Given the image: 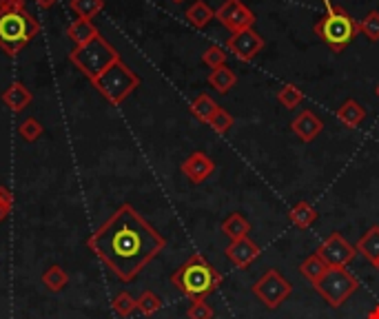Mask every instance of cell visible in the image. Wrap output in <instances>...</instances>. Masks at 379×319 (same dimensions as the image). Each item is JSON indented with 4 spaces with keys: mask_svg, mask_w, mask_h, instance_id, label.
<instances>
[{
    "mask_svg": "<svg viewBox=\"0 0 379 319\" xmlns=\"http://www.w3.org/2000/svg\"><path fill=\"white\" fill-rule=\"evenodd\" d=\"M67 34H69V38L75 43V45H87V43H91L94 38H98L100 36V31H98V27L91 22V20H82V18H78V20H73L71 24H69V29H67Z\"/></svg>",
    "mask_w": 379,
    "mask_h": 319,
    "instance_id": "21",
    "label": "cell"
},
{
    "mask_svg": "<svg viewBox=\"0 0 379 319\" xmlns=\"http://www.w3.org/2000/svg\"><path fill=\"white\" fill-rule=\"evenodd\" d=\"M313 288L320 292L322 299L331 306V309H339V306H344V302H348L352 292L359 288V282L348 269L331 266V269H326V273L313 284Z\"/></svg>",
    "mask_w": 379,
    "mask_h": 319,
    "instance_id": "7",
    "label": "cell"
},
{
    "mask_svg": "<svg viewBox=\"0 0 379 319\" xmlns=\"http://www.w3.org/2000/svg\"><path fill=\"white\" fill-rule=\"evenodd\" d=\"M111 309H113V313H116V317L126 319V317L133 315V311H138V299L131 295V292L122 290V292H118L116 297H113Z\"/></svg>",
    "mask_w": 379,
    "mask_h": 319,
    "instance_id": "26",
    "label": "cell"
},
{
    "mask_svg": "<svg viewBox=\"0 0 379 319\" xmlns=\"http://www.w3.org/2000/svg\"><path fill=\"white\" fill-rule=\"evenodd\" d=\"M36 3L40 5L43 9H49V7H54V5L58 3V0H36Z\"/></svg>",
    "mask_w": 379,
    "mask_h": 319,
    "instance_id": "36",
    "label": "cell"
},
{
    "mask_svg": "<svg viewBox=\"0 0 379 319\" xmlns=\"http://www.w3.org/2000/svg\"><path fill=\"white\" fill-rule=\"evenodd\" d=\"M186 20L193 24L195 29H205L207 24L216 18V11L211 9V5L209 3H205V0H195V3L186 9Z\"/></svg>",
    "mask_w": 379,
    "mask_h": 319,
    "instance_id": "22",
    "label": "cell"
},
{
    "mask_svg": "<svg viewBox=\"0 0 379 319\" xmlns=\"http://www.w3.org/2000/svg\"><path fill=\"white\" fill-rule=\"evenodd\" d=\"M224 255L237 269H248L262 255V248L251 237H242V239H233L231 244L224 248Z\"/></svg>",
    "mask_w": 379,
    "mask_h": 319,
    "instance_id": "12",
    "label": "cell"
},
{
    "mask_svg": "<svg viewBox=\"0 0 379 319\" xmlns=\"http://www.w3.org/2000/svg\"><path fill=\"white\" fill-rule=\"evenodd\" d=\"M171 284L191 302L207 299L211 292H216L220 288L222 273L205 258V255L195 253L180 266L178 271H173Z\"/></svg>",
    "mask_w": 379,
    "mask_h": 319,
    "instance_id": "3",
    "label": "cell"
},
{
    "mask_svg": "<svg viewBox=\"0 0 379 319\" xmlns=\"http://www.w3.org/2000/svg\"><path fill=\"white\" fill-rule=\"evenodd\" d=\"M366 319H371V317H366Z\"/></svg>",
    "mask_w": 379,
    "mask_h": 319,
    "instance_id": "40",
    "label": "cell"
},
{
    "mask_svg": "<svg viewBox=\"0 0 379 319\" xmlns=\"http://www.w3.org/2000/svg\"><path fill=\"white\" fill-rule=\"evenodd\" d=\"M87 246L100 262L109 266L113 275H118L122 282H131L162 253L167 239L131 204H122L98 231L91 233Z\"/></svg>",
    "mask_w": 379,
    "mask_h": 319,
    "instance_id": "1",
    "label": "cell"
},
{
    "mask_svg": "<svg viewBox=\"0 0 379 319\" xmlns=\"http://www.w3.org/2000/svg\"><path fill=\"white\" fill-rule=\"evenodd\" d=\"M182 173L188 177V182L193 184H202L207 180V177L213 175V171H216V162H213L205 151H195L191 153L184 162H182Z\"/></svg>",
    "mask_w": 379,
    "mask_h": 319,
    "instance_id": "13",
    "label": "cell"
},
{
    "mask_svg": "<svg viewBox=\"0 0 379 319\" xmlns=\"http://www.w3.org/2000/svg\"><path fill=\"white\" fill-rule=\"evenodd\" d=\"M322 3L326 7V16L315 22L313 31L326 47H331L335 54H342L359 34V22L352 18L346 9L333 5V0H322Z\"/></svg>",
    "mask_w": 379,
    "mask_h": 319,
    "instance_id": "4",
    "label": "cell"
},
{
    "mask_svg": "<svg viewBox=\"0 0 379 319\" xmlns=\"http://www.w3.org/2000/svg\"><path fill=\"white\" fill-rule=\"evenodd\" d=\"M43 131H45V129H43V124L38 122L36 118L22 120L20 126H18V133H20L24 140H27V142H36V140L43 135Z\"/></svg>",
    "mask_w": 379,
    "mask_h": 319,
    "instance_id": "33",
    "label": "cell"
},
{
    "mask_svg": "<svg viewBox=\"0 0 379 319\" xmlns=\"http://www.w3.org/2000/svg\"><path fill=\"white\" fill-rule=\"evenodd\" d=\"M322 129H324V122L315 116L311 109L299 111L295 120L290 122V131H293L302 142H313V140L322 133Z\"/></svg>",
    "mask_w": 379,
    "mask_h": 319,
    "instance_id": "14",
    "label": "cell"
},
{
    "mask_svg": "<svg viewBox=\"0 0 379 319\" xmlns=\"http://www.w3.org/2000/svg\"><path fill=\"white\" fill-rule=\"evenodd\" d=\"M14 207V198H11V191L7 186H0V222H5Z\"/></svg>",
    "mask_w": 379,
    "mask_h": 319,
    "instance_id": "35",
    "label": "cell"
},
{
    "mask_svg": "<svg viewBox=\"0 0 379 319\" xmlns=\"http://www.w3.org/2000/svg\"><path fill=\"white\" fill-rule=\"evenodd\" d=\"M218 102L213 100L209 94H200L193 102H191V113H193V118H198L200 122H211L213 116L218 113Z\"/></svg>",
    "mask_w": 379,
    "mask_h": 319,
    "instance_id": "23",
    "label": "cell"
},
{
    "mask_svg": "<svg viewBox=\"0 0 379 319\" xmlns=\"http://www.w3.org/2000/svg\"><path fill=\"white\" fill-rule=\"evenodd\" d=\"M253 295H255L269 311H277L280 306L290 297L293 292V284L277 271V269H269L264 273L255 284H253Z\"/></svg>",
    "mask_w": 379,
    "mask_h": 319,
    "instance_id": "8",
    "label": "cell"
},
{
    "mask_svg": "<svg viewBox=\"0 0 379 319\" xmlns=\"http://www.w3.org/2000/svg\"><path fill=\"white\" fill-rule=\"evenodd\" d=\"M31 100H34V96H31V91L27 87H24L22 82H14V84H9L7 89H5V94H3V102L5 105L14 111V113H20V111H24L29 105H31Z\"/></svg>",
    "mask_w": 379,
    "mask_h": 319,
    "instance_id": "15",
    "label": "cell"
},
{
    "mask_svg": "<svg viewBox=\"0 0 379 319\" xmlns=\"http://www.w3.org/2000/svg\"><path fill=\"white\" fill-rule=\"evenodd\" d=\"M216 20L224 24L231 34L251 29L255 24V14L242 3V0H224V3L216 9Z\"/></svg>",
    "mask_w": 379,
    "mask_h": 319,
    "instance_id": "10",
    "label": "cell"
},
{
    "mask_svg": "<svg viewBox=\"0 0 379 319\" xmlns=\"http://www.w3.org/2000/svg\"><path fill=\"white\" fill-rule=\"evenodd\" d=\"M357 253L364 255L366 260H369L375 269L379 266V226H371L369 231H366L359 239H357V244H355Z\"/></svg>",
    "mask_w": 379,
    "mask_h": 319,
    "instance_id": "16",
    "label": "cell"
},
{
    "mask_svg": "<svg viewBox=\"0 0 379 319\" xmlns=\"http://www.w3.org/2000/svg\"><path fill=\"white\" fill-rule=\"evenodd\" d=\"M160 309H162V299H160V295H156L154 290H144L142 295L138 297V311H140L142 315L151 317V315H156Z\"/></svg>",
    "mask_w": 379,
    "mask_h": 319,
    "instance_id": "30",
    "label": "cell"
},
{
    "mask_svg": "<svg viewBox=\"0 0 379 319\" xmlns=\"http://www.w3.org/2000/svg\"><path fill=\"white\" fill-rule=\"evenodd\" d=\"M69 60H71L73 65L78 67L91 82H96L100 75H103V73L113 65V62H118V60H122V58H120L118 51L105 40L103 36H98V38H94L91 43L75 47L71 54H69Z\"/></svg>",
    "mask_w": 379,
    "mask_h": 319,
    "instance_id": "5",
    "label": "cell"
},
{
    "mask_svg": "<svg viewBox=\"0 0 379 319\" xmlns=\"http://www.w3.org/2000/svg\"><path fill=\"white\" fill-rule=\"evenodd\" d=\"M302 100H304V94H302V89L295 87V84H284L280 91H277V102H280L284 109L299 107Z\"/></svg>",
    "mask_w": 379,
    "mask_h": 319,
    "instance_id": "28",
    "label": "cell"
},
{
    "mask_svg": "<svg viewBox=\"0 0 379 319\" xmlns=\"http://www.w3.org/2000/svg\"><path fill=\"white\" fill-rule=\"evenodd\" d=\"M43 284L47 290H52V292H60V290H65L67 284H69V275L67 271L62 269V266L58 264H52L49 269L43 273Z\"/></svg>",
    "mask_w": 379,
    "mask_h": 319,
    "instance_id": "24",
    "label": "cell"
},
{
    "mask_svg": "<svg viewBox=\"0 0 379 319\" xmlns=\"http://www.w3.org/2000/svg\"><path fill=\"white\" fill-rule=\"evenodd\" d=\"M375 96H377V98H379V84H377V87H375Z\"/></svg>",
    "mask_w": 379,
    "mask_h": 319,
    "instance_id": "38",
    "label": "cell"
},
{
    "mask_svg": "<svg viewBox=\"0 0 379 319\" xmlns=\"http://www.w3.org/2000/svg\"><path fill=\"white\" fill-rule=\"evenodd\" d=\"M40 31L38 22L22 0H3L0 3V49L7 56H16L22 47H27Z\"/></svg>",
    "mask_w": 379,
    "mask_h": 319,
    "instance_id": "2",
    "label": "cell"
},
{
    "mask_svg": "<svg viewBox=\"0 0 379 319\" xmlns=\"http://www.w3.org/2000/svg\"><path fill=\"white\" fill-rule=\"evenodd\" d=\"M222 231H224V235L229 237L231 242L233 239H242V237H248V233H251V222L244 218L242 213H231L229 218H224V222H222Z\"/></svg>",
    "mask_w": 379,
    "mask_h": 319,
    "instance_id": "20",
    "label": "cell"
},
{
    "mask_svg": "<svg viewBox=\"0 0 379 319\" xmlns=\"http://www.w3.org/2000/svg\"><path fill=\"white\" fill-rule=\"evenodd\" d=\"M369 317H371V319H379V304H377L375 309H373V311L369 313Z\"/></svg>",
    "mask_w": 379,
    "mask_h": 319,
    "instance_id": "37",
    "label": "cell"
},
{
    "mask_svg": "<svg viewBox=\"0 0 379 319\" xmlns=\"http://www.w3.org/2000/svg\"><path fill=\"white\" fill-rule=\"evenodd\" d=\"M211 124V129L216 131V133H220V135H224V133H229L231 131V126H233V116L226 109H218V113L213 116V120L209 122Z\"/></svg>",
    "mask_w": 379,
    "mask_h": 319,
    "instance_id": "34",
    "label": "cell"
},
{
    "mask_svg": "<svg viewBox=\"0 0 379 319\" xmlns=\"http://www.w3.org/2000/svg\"><path fill=\"white\" fill-rule=\"evenodd\" d=\"M94 87L111 102V105H122V102L140 87V78H138L122 60H118L100 75V78L94 82Z\"/></svg>",
    "mask_w": 379,
    "mask_h": 319,
    "instance_id": "6",
    "label": "cell"
},
{
    "mask_svg": "<svg viewBox=\"0 0 379 319\" xmlns=\"http://www.w3.org/2000/svg\"><path fill=\"white\" fill-rule=\"evenodd\" d=\"M209 84L216 89L220 96H226L231 89L237 84V73L231 67H218V69H211L209 73Z\"/></svg>",
    "mask_w": 379,
    "mask_h": 319,
    "instance_id": "19",
    "label": "cell"
},
{
    "mask_svg": "<svg viewBox=\"0 0 379 319\" xmlns=\"http://www.w3.org/2000/svg\"><path fill=\"white\" fill-rule=\"evenodd\" d=\"M359 31L369 38L371 43H377L379 40V11H369L362 22H359Z\"/></svg>",
    "mask_w": 379,
    "mask_h": 319,
    "instance_id": "31",
    "label": "cell"
},
{
    "mask_svg": "<svg viewBox=\"0 0 379 319\" xmlns=\"http://www.w3.org/2000/svg\"><path fill=\"white\" fill-rule=\"evenodd\" d=\"M105 7V0H71V11L82 20H91Z\"/></svg>",
    "mask_w": 379,
    "mask_h": 319,
    "instance_id": "27",
    "label": "cell"
},
{
    "mask_svg": "<svg viewBox=\"0 0 379 319\" xmlns=\"http://www.w3.org/2000/svg\"><path fill=\"white\" fill-rule=\"evenodd\" d=\"M186 317L188 319H216V311H213V306L207 299H195V302H191V306H188Z\"/></svg>",
    "mask_w": 379,
    "mask_h": 319,
    "instance_id": "32",
    "label": "cell"
},
{
    "mask_svg": "<svg viewBox=\"0 0 379 319\" xmlns=\"http://www.w3.org/2000/svg\"><path fill=\"white\" fill-rule=\"evenodd\" d=\"M171 3H184V0H171Z\"/></svg>",
    "mask_w": 379,
    "mask_h": 319,
    "instance_id": "39",
    "label": "cell"
},
{
    "mask_svg": "<svg viewBox=\"0 0 379 319\" xmlns=\"http://www.w3.org/2000/svg\"><path fill=\"white\" fill-rule=\"evenodd\" d=\"M326 269L328 266L324 264V260L320 258L318 253H313V255H309V258L299 264V273H302V277L304 279H309L311 284H315L318 279L326 273Z\"/></svg>",
    "mask_w": 379,
    "mask_h": 319,
    "instance_id": "25",
    "label": "cell"
},
{
    "mask_svg": "<svg viewBox=\"0 0 379 319\" xmlns=\"http://www.w3.org/2000/svg\"><path fill=\"white\" fill-rule=\"evenodd\" d=\"M364 118H366V109L352 98L344 100L342 107L337 109V120L342 122L346 129H357V126L364 122Z\"/></svg>",
    "mask_w": 379,
    "mask_h": 319,
    "instance_id": "17",
    "label": "cell"
},
{
    "mask_svg": "<svg viewBox=\"0 0 379 319\" xmlns=\"http://www.w3.org/2000/svg\"><path fill=\"white\" fill-rule=\"evenodd\" d=\"M324 260V264L331 269V266H339V269H346V266L355 260L357 255V248L355 244H350V242L339 235V233H331L322 244L315 251Z\"/></svg>",
    "mask_w": 379,
    "mask_h": 319,
    "instance_id": "9",
    "label": "cell"
},
{
    "mask_svg": "<svg viewBox=\"0 0 379 319\" xmlns=\"http://www.w3.org/2000/svg\"><path fill=\"white\" fill-rule=\"evenodd\" d=\"M318 218H320L318 209H315L313 204H309V202H297L295 207L288 211V220H290V224L297 226V228H302V231H306V228H311L315 222H318Z\"/></svg>",
    "mask_w": 379,
    "mask_h": 319,
    "instance_id": "18",
    "label": "cell"
},
{
    "mask_svg": "<svg viewBox=\"0 0 379 319\" xmlns=\"http://www.w3.org/2000/svg\"><path fill=\"white\" fill-rule=\"evenodd\" d=\"M226 58H229V54H226L224 47H220V45H211V47L205 49V54H202V62H205L209 69L224 67Z\"/></svg>",
    "mask_w": 379,
    "mask_h": 319,
    "instance_id": "29",
    "label": "cell"
},
{
    "mask_svg": "<svg viewBox=\"0 0 379 319\" xmlns=\"http://www.w3.org/2000/svg\"><path fill=\"white\" fill-rule=\"evenodd\" d=\"M377 271H379V266H377Z\"/></svg>",
    "mask_w": 379,
    "mask_h": 319,
    "instance_id": "41",
    "label": "cell"
},
{
    "mask_svg": "<svg viewBox=\"0 0 379 319\" xmlns=\"http://www.w3.org/2000/svg\"><path fill=\"white\" fill-rule=\"evenodd\" d=\"M264 45H267L264 36H260L253 27L235 31V34L229 36V40H226V49H229L231 54L235 56V60H239V62L255 60V56L262 54Z\"/></svg>",
    "mask_w": 379,
    "mask_h": 319,
    "instance_id": "11",
    "label": "cell"
}]
</instances>
